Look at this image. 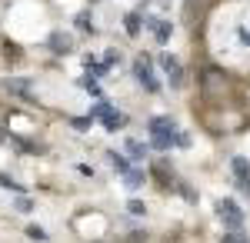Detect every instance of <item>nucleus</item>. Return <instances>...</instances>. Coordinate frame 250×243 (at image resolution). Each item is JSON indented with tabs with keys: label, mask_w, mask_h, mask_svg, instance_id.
Listing matches in <instances>:
<instances>
[{
	"label": "nucleus",
	"mask_w": 250,
	"mask_h": 243,
	"mask_svg": "<svg viewBox=\"0 0 250 243\" xmlns=\"http://www.w3.org/2000/svg\"><path fill=\"white\" fill-rule=\"evenodd\" d=\"M70 123H74L77 130H87V127L94 123V117H77V120H70Z\"/></svg>",
	"instance_id": "nucleus-19"
},
{
	"label": "nucleus",
	"mask_w": 250,
	"mask_h": 243,
	"mask_svg": "<svg viewBox=\"0 0 250 243\" xmlns=\"http://www.w3.org/2000/svg\"><path fill=\"white\" fill-rule=\"evenodd\" d=\"M160 67H164V74H167V80H170V87H180L184 83V67H180V60L170 54L160 57Z\"/></svg>",
	"instance_id": "nucleus-4"
},
{
	"label": "nucleus",
	"mask_w": 250,
	"mask_h": 243,
	"mask_svg": "<svg viewBox=\"0 0 250 243\" xmlns=\"http://www.w3.org/2000/svg\"><path fill=\"white\" fill-rule=\"evenodd\" d=\"M50 47H54V54H67L74 47V40L67 37V34H50Z\"/></svg>",
	"instance_id": "nucleus-8"
},
{
	"label": "nucleus",
	"mask_w": 250,
	"mask_h": 243,
	"mask_svg": "<svg viewBox=\"0 0 250 243\" xmlns=\"http://www.w3.org/2000/svg\"><path fill=\"white\" fill-rule=\"evenodd\" d=\"M134 77L144 83V90H150V94L160 90V80L154 77V67H150V60H147V57H137V60H134Z\"/></svg>",
	"instance_id": "nucleus-2"
},
{
	"label": "nucleus",
	"mask_w": 250,
	"mask_h": 243,
	"mask_svg": "<svg viewBox=\"0 0 250 243\" xmlns=\"http://www.w3.org/2000/svg\"><path fill=\"white\" fill-rule=\"evenodd\" d=\"M127 210H130L134 217H144V213H147V206L140 203V200H130V203H127Z\"/></svg>",
	"instance_id": "nucleus-17"
},
{
	"label": "nucleus",
	"mask_w": 250,
	"mask_h": 243,
	"mask_svg": "<svg viewBox=\"0 0 250 243\" xmlns=\"http://www.w3.org/2000/svg\"><path fill=\"white\" fill-rule=\"evenodd\" d=\"M17 210H23V213H27V210H30V200H27V197H20V200H17Z\"/></svg>",
	"instance_id": "nucleus-22"
},
{
	"label": "nucleus",
	"mask_w": 250,
	"mask_h": 243,
	"mask_svg": "<svg viewBox=\"0 0 250 243\" xmlns=\"http://www.w3.org/2000/svg\"><path fill=\"white\" fill-rule=\"evenodd\" d=\"M124 180H127V187L130 190H137V187H144V170H127V173H124Z\"/></svg>",
	"instance_id": "nucleus-9"
},
{
	"label": "nucleus",
	"mask_w": 250,
	"mask_h": 243,
	"mask_svg": "<svg viewBox=\"0 0 250 243\" xmlns=\"http://www.w3.org/2000/svg\"><path fill=\"white\" fill-rule=\"evenodd\" d=\"M230 170H233V177H237V183L250 180V163H247V157H233V160H230Z\"/></svg>",
	"instance_id": "nucleus-6"
},
{
	"label": "nucleus",
	"mask_w": 250,
	"mask_h": 243,
	"mask_svg": "<svg viewBox=\"0 0 250 243\" xmlns=\"http://www.w3.org/2000/svg\"><path fill=\"white\" fill-rule=\"evenodd\" d=\"M90 117H94V120H104V127H107V130H117V127H124V123H127V117H124L120 110H114L110 103H104V100L90 110Z\"/></svg>",
	"instance_id": "nucleus-1"
},
{
	"label": "nucleus",
	"mask_w": 250,
	"mask_h": 243,
	"mask_svg": "<svg viewBox=\"0 0 250 243\" xmlns=\"http://www.w3.org/2000/svg\"><path fill=\"white\" fill-rule=\"evenodd\" d=\"M127 153H130L134 160H144V157H147V147H144L140 140H127Z\"/></svg>",
	"instance_id": "nucleus-10"
},
{
	"label": "nucleus",
	"mask_w": 250,
	"mask_h": 243,
	"mask_svg": "<svg viewBox=\"0 0 250 243\" xmlns=\"http://www.w3.org/2000/svg\"><path fill=\"white\" fill-rule=\"evenodd\" d=\"M80 87H83L87 94H100V87H97V80H90V77H87V80H80Z\"/></svg>",
	"instance_id": "nucleus-18"
},
{
	"label": "nucleus",
	"mask_w": 250,
	"mask_h": 243,
	"mask_svg": "<svg viewBox=\"0 0 250 243\" xmlns=\"http://www.w3.org/2000/svg\"><path fill=\"white\" fill-rule=\"evenodd\" d=\"M0 187L14 190V193H23V187H20V183H14V180H10V177H7V173H0Z\"/></svg>",
	"instance_id": "nucleus-16"
},
{
	"label": "nucleus",
	"mask_w": 250,
	"mask_h": 243,
	"mask_svg": "<svg viewBox=\"0 0 250 243\" xmlns=\"http://www.w3.org/2000/svg\"><path fill=\"white\" fill-rule=\"evenodd\" d=\"M220 243H247V240H244V237H240V233H237V230H233L230 237H224V240H220Z\"/></svg>",
	"instance_id": "nucleus-21"
},
{
	"label": "nucleus",
	"mask_w": 250,
	"mask_h": 243,
	"mask_svg": "<svg viewBox=\"0 0 250 243\" xmlns=\"http://www.w3.org/2000/svg\"><path fill=\"white\" fill-rule=\"evenodd\" d=\"M74 23H77L80 30H90V34H94V17H90L87 10H83V14H77V20H74Z\"/></svg>",
	"instance_id": "nucleus-15"
},
{
	"label": "nucleus",
	"mask_w": 250,
	"mask_h": 243,
	"mask_svg": "<svg viewBox=\"0 0 250 243\" xmlns=\"http://www.w3.org/2000/svg\"><path fill=\"white\" fill-rule=\"evenodd\" d=\"M240 190H244V193L250 197V180H244V183H240Z\"/></svg>",
	"instance_id": "nucleus-24"
},
{
	"label": "nucleus",
	"mask_w": 250,
	"mask_h": 243,
	"mask_svg": "<svg viewBox=\"0 0 250 243\" xmlns=\"http://www.w3.org/2000/svg\"><path fill=\"white\" fill-rule=\"evenodd\" d=\"M147 27L154 30V40H157V43H167V40H170V34H173L170 23H167V20H157V17L147 20Z\"/></svg>",
	"instance_id": "nucleus-5"
},
{
	"label": "nucleus",
	"mask_w": 250,
	"mask_h": 243,
	"mask_svg": "<svg viewBox=\"0 0 250 243\" xmlns=\"http://www.w3.org/2000/svg\"><path fill=\"white\" fill-rule=\"evenodd\" d=\"M107 157H110V163H114V170H117V173H127V170H130L127 157H120V153H107Z\"/></svg>",
	"instance_id": "nucleus-13"
},
{
	"label": "nucleus",
	"mask_w": 250,
	"mask_h": 243,
	"mask_svg": "<svg viewBox=\"0 0 250 243\" xmlns=\"http://www.w3.org/2000/svg\"><path fill=\"white\" fill-rule=\"evenodd\" d=\"M217 217L230 226V230H240L244 226V210L233 203V200H217Z\"/></svg>",
	"instance_id": "nucleus-3"
},
{
	"label": "nucleus",
	"mask_w": 250,
	"mask_h": 243,
	"mask_svg": "<svg viewBox=\"0 0 250 243\" xmlns=\"http://www.w3.org/2000/svg\"><path fill=\"white\" fill-rule=\"evenodd\" d=\"M240 40H244V43H250V30H247V27L240 30Z\"/></svg>",
	"instance_id": "nucleus-23"
},
{
	"label": "nucleus",
	"mask_w": 250,
	"mask_h": 243,
	"mask_svg": "<svg viewBox=\"0 0 250 243\" xmlns=\"http://www.w3.org/2000/svg\"><path fill=\"white\" fill-rule=\"evenodd\" d=\"M27 237H30V240H47V233H43L40 226H27Z\"/></svg>",
	"instance_id": "nucleus-20"
},
{
	"label": "nucleus",
	"mask_w": 250,
	"mask_h": 243,
	"mask_svg": "<svg viewBox=\"0 0 250 243\" xmlns=\"http://www.w3.org/2000/svg\"><path fill=\"white\" fill-rule=\"evenodd\" d=\"M173 130H177V123L170 117H154L150 120V133H173Z\"/></svg>",
	"instance_id": "nucleus-7"
},
{
	"label": "nucleus",
	"mask_w": 250,
	"mask_h": 243,
	"mask_svg": "<svg viewBox=\"0 0 250 243\" xmlns=\"http://www.w3.org/2000/svg\"><path fill=\"white\" fill-rule=\"evenodd\" d=\"M7 90H14L20 97H30V83L27 80H7Z\"/></svg>",
	"instance_id": "nucleus-11"
},
{
	"label": "nucleus",
	"mask_w": 250,
	"mask_h": 243,
	"mask_svg": "<svg viewBox=\"0 0 250 243\" xmlns=\"http://www.w3.org/2000/svg\"><path fill=\"white\" fill-rule=\"evenodd\" d=\"M83 67H87L90 74H107V70H110V67H107V63H100L97 57H87V60H83Z\"/></svg>",
	"instance_id": "nucleus-12"
},
{
	"label": "nucleus",
	"mask_w": 250,
	"mask_h": 243,
	"mask_svg": "<svg viewBox=\"0 0 250 243\" xmlns=\"http://www.w3.org/2000/svg\"><path fill=\"white\" fill-rule=\"evenodd\" d=\"M124 23H127V34H130V37H137V34H140V14H127V20H124Z\"/></svg>",
	"instance_id": "nucleus-14"
}]
</instances>
